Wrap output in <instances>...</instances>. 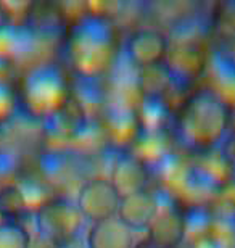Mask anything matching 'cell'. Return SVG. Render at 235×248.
<instances>
[{
  "label": "cell",
  "instance_id": "cell-1",
  "mask_svg": "<svg viewBox=\"0 0 235 248\" xmlns=\"http://www.w3.org/2000/svg\"><path fill=\"white\" fill-rule=\"evenodd\" d=\"M179 139L198 152H211L232 126V107L211 87L198 89L182 102L176 115Z\"/></svg>",
  "mask_w": 235,
  "mask_h": 248
},
{
  "label": "cell",
  "instance_id": "cell-2",
  "mask_svg": "<svg viewBox=\"0 0 235 248\" xmlns=\"http://www.w3.org/2000/svg\"><path fill=\"white\" fill-rule=\"evenodd\" d=\"M68 60L81 78H102L116 57V28L100 13L81 15L68 32Z\"/></svg>",
  "mask_w": 235,
  "mask_h": 248
},
{
  "label": "cell",
  "instance_id": "cell-3",
  "mask_svg": "<svg viewBox=\"0 0 235 248\" xmlns=\"http://www.w3.org/2000/svg\"><path fill=\"white\" fill-rule=\"evenodd\" d=\"M68 79L55 63H37L26 71L21 86V103L29 116L46 121L69 100Z\"/></svg>",
  "mask_w": 235,
  "mask_h": 248
},
{
  "label": "cell",
  "instance_id": "cell-4",
  "mask_svg": "<svg viewBox=\"0 0 235 248\" xmlns=\"http://www.w3.org/2000/svg\"><path fill=\"white\" fill-rule=\"evenodd\" d=\"M82 216L76 205L52 198L37 210L36 226L44 239L58 248L68 247L82 227Z\"/></svg>",
  "mask_w": 235,
  "mask_h": 248
},
{
  "label": "cell",
  "instance_id": "cell-5",
  "mask_svg": "<svg viewBox=\"0 0 235 248\" xmlns=\"http://www.w3.org/2000/svg\"><path fill=\"white\" fill-rule=\"evenodd\" d=\"M119 202L121 197L108 177H92L79 187L74 205L82 219L94 224L116 216Z\"/></svg>",
  "mask_w": 235,
  "mask_h": 248
},
{
  "label": "cell",
  "instance_id": "cell-6",
  "mask_svg": "<svg viewBox=\"0 0 235 248\" xmlns=\"http://www.w3.org/2000/svg\"><path fill=\"white\" fill-rule=\"evenodd\" d=\"M169 48L171 41L168 34L158 28L147 26L131 32L126 42V55L129 63L139 71L164 63L169 55Z\"/></svg>",
  "mask_w": 235,
  "mask_h": 248
},
{
  "label": "cell",
  "instance_id": "cell-7",
  "mask_svg": "<svg viewBox=\"0 0 235 248\" xmlns=\"http://www.w3.org/2000/svg\"><path fill=\"white\" fill-rule=\"evenodd\" d=\"M159 208H161L159 197L145 188L121 198L116 217L132 232H147L157 217Z\"/></svg>",
  "mask_w": 235,
  "mask_h": 248
},
{
  "label": "cell",
  "instance_id": "cell-8",
  "mask_svg": "<svg viewBox=\"0 0 235 248\" xmlns=\"http://www.w3.org/2000/svg\"><path fill=\"white\" fill-rule=\"evenodd\" d=\"M147 239L164 248H181L187 240L186 213L179 206L163 205L147 231Z\"/></svg>",
  "mask_w": 235,
  "mask_h": 248
},
{
  "label": "cell",
  "instance_id": "cell-9",
  "mask_svg": "<svg viewBox=\"0 0 235 248\" xmlns=\"http://www.w3.org/2000/svg\"><path fill=\"white\" fill-rule=\"evenodd\" d=\"M108 179L116 188L119 197L123 198L147 188L150 181V170L136 155L121 153L114 158Z\"/></svg>",
  "mask_w": 235,
  "mask_h": 248
},
{
  "label": "cell",
  "instance_id": "cell-10",
  "mask_svg": "<svg viewBox=\"0 0 235 248\" xmlns=\"http://www.w3.org/2000/svg\"><path fill=\"white\" fill-rule=\"evenodd\" d=\"M44 124H46L47 132L52 136V139L63 142L74 140L76 137H79L82 129H86V108L78 98L71 95L57 113H53L52 116L44 121Z\"/></svg>",
  "mask_w": 235,
  "mask_h": 248
},
{
  "label": "cell",
  "instance_id": "cell-11",
  "mask_svg": "<svg viewBox=\"0 0 235 248\" xmlns=\"http://www.w3.org/2000/svg\"><path fill=\"white\" fill-rule=\"evenodd\" d=\"M134 232L116 216L91 224L86 234L87 248H134Z\"/></svg>",
  "mask_w": 235,
  "mask_h": 248
},
{
  "label": "cell",
  "instance_id": "cell-12",
  "mask_svg": "<svg viewBox=\"0 0 235 248\" xmlns=\"http://www.w3.org/2000/svg\"><path fill=\"white\" fill-rule=\"evenodd\" d=\"M105 132L114 145L132 147L142 132L136 108L132 110L127 107H114L107 115Z\"/></svg>",
  "mask_w": 235,
  "mask_h": 248
},
{
  "label": "cell",
  "instance_id": "cell-13",
  "mask_svg": "<svg viewBox=\"0 0 235 248\" xmlns=\"http://www.w3.org/2000/svg\"><path fill=\"white\" fill-rule=\"evenodd\" d=\"M131 153L152 171V168H159L171 158L172 145L166 132H141L131 147Z\"/></svg>",
  "mask_w": 235,
  "mask_h": 248
},
{
  "label": "cell",
  "instance_id": "cell-14",
  "mask_svg": "<svg viewBox=\"0 0 235 248\" xmlns=\"http://www.w3.org/2000/svg\"><path fill=\"white\" fill-rule=\"evenodd\" d=\"M34 37L23 24H12L0 31V66L10 68L34 48Z\"/></svg>",
  "mask_w": 235,
  "mask_h": 248
},
{
  "label": "cell",
  "instance_id": "cell-15",
  "mask_svg": "<svg viewBox=\"0 0 235 248\" xmlns=\"http://www.w3.org/2000/svg\"><path fill=\"white\" fill-rule=\"evenodd\" d=\"M176 84L177 79L166 62L137 71L136 86L142 98H166Z\"/></svg>",
  "mask_w": 235,
  "mask_h": 248
},
{
  "label": "cell",
  "instance_id": "cell-16",
  "mask_svg": "<svg viewBox=\"0 0 235 248\" xmlns=\"http://www.w3.org/2000/svg\"><path fill=\"white\" fill-rule=\"evenodd\" d=\"M206 71L211 74L216 92L229 102V95L235 93V55L222 50H213L208 53Z\"/></svg>",
  "mask_w": 235,
  "mask_h": 248
},
{
  "label": "cell",
  "instance_id": "cell-17",
  "mask_svg": "<svg viewBox=\"0 0 235 248\" xmlns=\"http://www.w3.org/2000/svg\"><path fill=\"white\" fill-rule=\"evenodd\" d=\"M136 111L142 132H166L172 116L166 98H142Z\"/></svg>",
  "mask_w": 235,
  "mask_h": 248
},
{
  "label": "cell",
  "instance_id": "cell-18",
  "mask_svg": "<svg viewBox=\"0 0 235 248\" xmlns=\"http://www.w3.org/2000/svg\"><path fill=\"white\" fill-rule=\"evenodd\" d=\"M31 205L19 184H3L0 187V221L23 222L24 216L29 215Z\"/></svg>",
  "mask_w": 235,
  "mask_h": 248
},
{
  "label": "cell",
  "instance_id": "cell-19",
  "mask_svg": "<svg viewBox=\"0 0 235 248\" xmlns=\"http://www.w3.org/2000/svg\"><path fill=\"white\" fill-rule=\"evenodd\" d=\"M41 8V7H39ZM31 32L34 41H52L62 34V18L57 12H46L41 8V12H31L29 19L23 24Z\"/></svg>",
  "mask_w": 235,
  "mask_h": 248
},
{
  "label": "cell",
  "instance_id": "cell-20",
  "mask_svg": "<svg viewBox=\"0 0 235 248\" xmlns=\"http://www.w3.org/2000/svg\"><path fill=\"white\" fill-rule=\"evenodd\" d=\"M32 235L26 224L0 221V248H31Z\"/></svg>",
  "mask_w": 235,
  "mask_h": 248
},
{
  "label": "cell",
  "instance_id": "cell-21",
  "mask_svg": "<svg viewBox=\"0 0 235 248\" xmlns=\"http://www.w3.org/2000/svg\"><path fill=\"white\" fill-rule=\"evenodd\" d=\"M8 68L0 66V126L13 120L18 108V93L7 76Z\"/></svg>",
  "mask_w": 235,
  "mask_h": 248
},
{
  "label": "cell",
  "instance_id": "cell-22",
  "mask_svg": "<svg viewBox=\"0 0 235 248\" xmlns=\"http://www.w3.org/2000/svg\"><path fill=\"white\" fill-rule=\"evenodd\" d=\"M12 24H13V15L12 10H10V5L0 2V31L12 26Z\"/></svg>",
  "mask_w": 235,
  "mask_h": 248
},
{
  "label": "cell",
  "instance_id": "cell-23",
  "mask_svg": "<svg viewBox=\"0 0 235 248\" xmlns=\"http://www.w3.org/2000/svg\"><path fill=\"white\" fill-rule=\"evenodd\" d=\"M134 248H164L161 245H158V244H155V242H152L150 239H142V240H139L136 242V245H134Z\"/></svg>",
  "mask_w": 235,
  "mask_h": 248
},
{
  "label": "cell",
  "instance_id": "cell-24",
  "mask_svg": "<svg viewBox=\"0 0 235 248\" xmlns=\"http://www.w3.org/2000/svg\"><path fill=\"white\" fill-rule=\"evenodd\" d=\"M232 126H235V110L232 108Z\"/></svg>",
  "mask_w": 235,
  "mask_h": 248
},
{
  "label": "cell",
  "instance_id": "cell-25",
  "mask_svg": "<svg viewBox=\"0 0 235 248\" xmlns=\"http://www.w3.org/2000/svg\"><path fill=\"white\" fill-rule=\"evenodd\" d=\"M0 165H2V152H0Z\"/></svg>",
  "mask_w": 235,
  "mask_h": 248
},
{
  "label": "cell",
  "instance_id": "cell-26",
  "mask_svg": "<svg viewBox=\"0 0 235 248\" xmlns=\"http://www.w3.org/2000/svg\"><path fill=\"white\" fill-rule=\"evenodd\" d=\"M63 248H66V247H63Z\"/></svg>",
  "mask_w": 235,
  "mask_h": 248
}]
</instances>
